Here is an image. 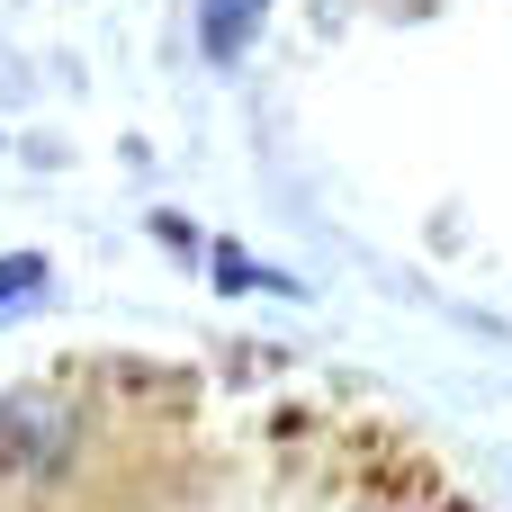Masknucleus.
Masks as SVG:
<instances>
[{
  "mask_svg": "<svg viewBox=\"0 0 512 512\" xmlns=\"http://www.w3.org/2000/svg\"><path fill=\"white\" fill-rule=\"evenodd\" d=\"M252 18H261V0H207V27H198V36H207V54H216V63H234V54H243V36H252Z\"/></svg>",
  "mask_w": 512,
  "mask_h": 512,
  "instance_id": "obj_1",
  "label": "nucleus"
},
{
  "mask_svg": "<svg viewBox=\"0 0 512 512\" xmlns=\"http://www.w3.org/2000/svg\"><path fill=\"white\" fill-rule=\"evenodd\" d=\"M36 279H45V261H36V252H9V261H0V297H27Z\"/></svg>",
  "mask_w": 512,
  "mask_h": 512,
  "instance_id": "obj_2",
  "label": "nucleus"
}]
</instances>
